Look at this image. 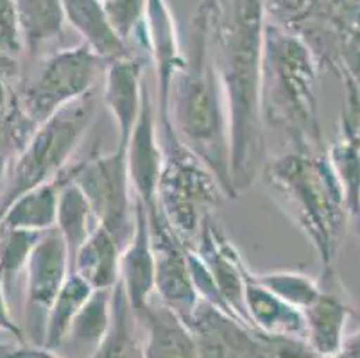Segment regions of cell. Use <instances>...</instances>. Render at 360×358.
Instances as JSON below:
<instances>
[{"label": "cell", "mask_w": 360, "mask_h": 358, "mask_svg": "<svg viewBox=\"0 0 360 358\" xmlns=\"http://www.w3.org/2000/svg\"><path fill=\"white\" fill-rule=\"evenodd\" d=\"M348 97L340 120V133L326 153L333 172L345 190L346 203L352 215L360 210V95L359 84L345 79Z\"/></svg>", "instance_id": "e0dca14e"}, {"label": "cell", "mask_w": 360, "mask_h": 358, "mask_svg": "<svg viewBox=\"0 0 360 358\" xmlns=\"http://www.w3.org/2000/svg\"><path fill=\"white\" fill-rule=\"evenodd\" d=\"M99 88L81 95L36 127L29 142L9 165L0 190V217L16 197L51 181L70 165L72 154L83 142L97 113Z\"/></svg>", "instance_id": "8992f818"}, {"label": "cell", "mask_w": 360, "mask_h": 358, "mask_svg": "<svg viewBox=\"0 0 360 358\" xmlns=\"http://www.w3.org/2000/svg\"><path fill=\"white\" fill-rule=\"evenodd\" d=\"M99 224L88 206L86 199L81 193V190L70 181L61 188L60 201H58V215H56V228L60 229L65 244L68 249V258H70V267L74 262V256L77 249L84 244L94 228Z\"/></svg>", "instance_id": "83f0119b"}, {"label": "cell", "mask_w": 360, "mask_h": 358, "mask_svg": "<svg viewBox=\"0 0 360 358\" xmlns=\"http://www.w3.org/2000/svg\"><path fill=\"white\" fill-rule=\"evenodd\" d=\"M185 323L194 337L198 357H316L307 343L267 337L208 301L199 300L194 312Z\"/></svg>", "instance_id": "ba28073f"}, {"label": "cell", "mask_w": 360, "mask_h": 358, "mask_svg": "<svg viewBox=\"0 0 360 358\" xmlns=\"http://www.w3.org/2000/svg\"><path fill=\"white\" fill-rule=\"evenodd\" d=\"M122 280L129 303L142 324V315L155 295V252L150 244L149 215L142 199L135 196V222L120 258Z\"/></svg>", "instance_id": "9a60e30c"}, {"label": "cell", "mask_w": 360, "mask_h": 358, "mask_svg": "<svg viewBox=\"0 0 360 358\" xmlns=\"http://www.w3.org/2000/svg\"><path fill=\"white\" fill-rule=\"evenodd\" d=\"M339 357H360V331L342 340Z\"/></svg>", "instance_id": "836d02e7"}, {"label": "cell", "mask_w": 360, "mask_h": 358, "mask_svg": "<svg viewBox=\"0 0 360 358\" xmlns=\"http://www.w3.org/2000/svg\"><path fill=\"white\" fill-rule=\"evenodd\" d=\"M359 219H360V210H359Z\"/></svg>", "instance_id": "e575fe53"}, {"label": "cell", "mask_w": 360, "mask_h": 358, "mask_svg": "<svg viewBox=\"0 0 360 358\" xmlns=\"http://www.w3.org/2000/svg\"><path fill=\"white\" fill-rule=\"evenodd\" d=\"M317 59L309 45L265 20L260 72V115L265 138L285 149L325 153L317 110Z\"/></svg>", "instance_id": "3957f363"}, {"label": "cell", "mask_w": 360, "mask_h": 358, "mask_svg": "<svg viewBox=\"0 0 360 358\" xmlns=\"http://www.w3.org/2000/svg\"><path fill=\"white\" fill-rule=\"evenodd\" d=\"M91 292H94V287L84 280L83 276L74 271L68 272L67 280L61 285L60 292H58L51 308H49L41 347L54 353L56 357H60L58 351H60L61 344L67 337L68 328H70L77 312L86 303Z\"/></svg>", "instance_id": "4316f807"}, {"label": "cell", "mask_w": 360, "mask_h": 358, "mask_svg": "<svg viewBox=\"0 0 360 358\" xmlns=\"http://www.w3.org/2000/svg\"><path fill=\"white\" fill-rule=\"evenodd\" d=\"M319 294L303 310L307 323V343L316 357H339L345 340V324L355 314L348 294L340 285L335 269L323 271Z\"/></svg>", "instance_id": "4fadbf2b"}, {"label": "cell", "mask_w": 360, "mask_h": 358, "mask_svg": "<svg viewBox=\"0 0 360 358\" xmlns=\"http://www.w3.org/2000/svg\"><path fill=\"white\" fill-rule=\"evenodd\" d=\"M72 165L51 181L38 185L18 196L0 217V229L47 231L56 226L61 188L70 181Z\"/></svg>", "instance_id": "44dd1931"}, {"label": "cell", "mask_w": 360, "mask_h": 358, "mask_svg": "<svg viewBox=\"0 0 360 358\" xmlns=\"http://www.w3.org/2000/svg\"><path fill=\"white\" fill-rule=\"evenodd\" d=\"M244 276V305L251 326L267 337L307 343V323L303 312L258 283L248 265Z\"/></svg>", "instance_id": "ac0fdd59"}, {"label": "cell", "mask_w": 360, "mask_h": 358, "mask_svg": "<svg viewBox=\"0 0 360 358\" xmlns=\"http://www.w3.org/2000/svg\"><path fill=\"white\" fill-rule=\"evenodd\" d=\"M158 126L160 122L158 117H156L153 95L146 84L140 117L133 131H131L129 142L126 146V160L131 188L139 199H142L147 212L158 208L156 190H158V179L163 163V149Z\"/></svg>", "instance_id": "7c38bea8"}, {"label": "cell", "mask_w": 360, "mask_h": 358, "mask_svg": "<svg viewBox=\"0 0 360 358\" xmlns=\"http://www.w3.org/2000/svg\"><path fill=\"white\" fill-rule=\"evenodd\" d=\"M111 288H94L91 295L72 321L60 351L67 357H96L110 328Z\"/></svg>", "instance_id": "d4e9b609"}, {"label": "cell", "mask_w": 360, "mask_h": 358, "mask_svg": "<svg viewBox=\"0 0 360 358\" xmlns=\"http://www.w3.org/2000/svg\"><path fill=\"white\" fill-rule=\"evenodd\" d=\"M72 183L81 190L97 222L110 229L124 245L129 241V193L126 149L117 147L110 154H96L72 165Z\"/></svg>", "instance_id": "9c48e42d"}, {"label": "cell", "mask_w": 360, "mask_h": 358, "mask_svg": "<svg viewBox=\"0 0 360 358\" xmlns=\"http://www.w3.org/2000/svg\"><path fill=\"white\" fill-rule=\"evenodd\" d=\"M140 321L131 307L122 280L111 287V315L106 339L96 357L135 358L143 357V343L139 337Z\"/></svg>", "instance_id": "484cf974"}, {"label": "cell", "mask_w": 360, "mask_h": 358, "mask_svg": "<svg viewBox=\"0 0 360 358\" xmlns=\"http://www.w3.org/2000/svg\"><path fill=\"white\" fill-rule=\"evenodd\" d=\"M0 330L9 333L11 337H15L16 340L20 343H25V333L22 331V328L18 326L15 319L11 317V312H9L8 305V290L4 287V280L0 276Z\"/></svg>", "instance_id": "1f68e13d"}, {"label": "cell", "mask_w": 360, "mask_h": 358, "mask_svg": "<svg viewBox=\"0 0 360 358\" xmlns=\"http://www.w3.org/2000/svg\"><path fill=\"white\" fill-rule=\"evenodd\" d=\"M260 172L281 210L317 249L323 271L333 269L349 210L326 153L281 151Z\"/></svg>", "instance_id": "277c9868"}, {"label": "cell", "mask_w": 360, "mask_h": 358, "mask_svg": "<svg viewBox=\"0 0 360 358\" xmlns=\"http://www.w3.org/2000/svg\"><path fill=\"white\" fill-rule=\"evenodd\" d=\"M178 138L217 176L230 199H237L231 181L230 124L224 90L212 52L208 20L198 6L191 24L183 63L172 75L167 97V118Z\"/></svg>", "instance_id": "7a4b0ae2"}, {"label": "cell", "mask_w": 360, "mask_h": 358, "mask_svg": "<svg viewBox=\"0 0 360 358\" xmlns=\"http://www.w3.org/2000/svg\"><path fill=\"white\" fill-rule=\"evenodd\" d=\"M61 6L65 20L106 63L135 54L111 27L103 0H61Z\"/></svg>", "instance_id": "7402d4cb"}, {"label": "cell", "mask_w": 360, "mask_h": 358, "mask_svg": "<svg viewBox=\"0 0 360 358\" xmlns=\"http://www.w3.org/2000/svg\"><path fill=\"white\" fill-rule=\"evenodd\" d=\"M106 65L83 39L25 63L16 94L29 122L38 127L65 104L99 88Z\"/></svg>", "instance_id": "52a82bcc"}, {"label": "cell", "mask_w": 360, "mask_h": 358, "mask_svg": "<svg viewBox=\"0 0 360 358\" xmlns=\"http://www.w3.org/2000/svg\"><path fill=\"white\" fill-rule=\"evenodd\" d=\"M201 6L228 110L231 181L240 196L265 162L267 138L260 115L264 4L262 0H202Z\"/></svg>", "instance_id": "6da1fadb"}, {"label": "cell", "mask_w": 360, "mask_h": 358, "mask_svg": "<svg viewBox=\"0 0 360 358\" xmlns=\"http://www.w3.org/2000/svg\"><path fill=\"white\" fill-rule=\"evenodd\" d=\"M4 357H24V358H31V357H38V358H54L56 354L47 351L45 347H31L27 346L25 343H16V344H0V358Z\"/></svg>", "instance_id": "d6a6232c"}, {"label": "cell", "mask_w": 360, "mask_h": 358, "mask_svg": "<svg viewBox=\"0 0 360 358\" xmlns=\"http://www.w3.org/2000/svg\"><path fill=\"white\" fill-rule=\"evenodd\" d=\"M27 272V317L32 344L41 347L49 308L70 272V258L60 229L51 228L40 235L25 262Z\"/></svg>", "instance_id": "30bf717a"}, {"label": "cell", "mask_w": 360, "mask_h": 358, "mask_svg": "<svg viewBox=\"0 0 360 358\" xmlns=\"http://www.w3.org/2000/svg\"><path fill=\"white\" fill-rule=\"evenodd\" d=\"M25 61L15 0H0V75L18 84Z\"/></svg>", "instance_id": "f1b7e54d"}, {"label": "cell", "mask_w": 360, "mask_h": 358, "mask_svg": "<svg viewBox=\"0 0 360 358\" xmlns=\"http://www.w3.org/2000/svg\"><path fill=\"white\" fill-rule=\"evenodd\" d=\"M163 163L156 190V205L169 228L188 248L198 241L206 217L221 208L230 196L201 158L163 124Z\"/></svg>", "instance_id": "5b68a950"}, {"label": "cell", "mask_w": 360, "mask_h": 358, "mask_svg": "<svg viewBox=\"0 0 360 358\" xmlns=\"http://www.w3.org/2000/svg\"><path fill=\"white\" fill-rule=\"evenodd\" d=\"M142 61L135 54L106 65L103 77V101L111 111L119 129V146L126 149L131 131L140 117L146 90Z\"/></svg>", "instance_id": "2e32d148"}, {"label": "cell", "mask_w": 360, "mask_h": 358, "mask_svg": "<svg viewBox=\"0 0 360 358\" xmlns=\"http://www.w3.org/2000/svg\"><path fill=\"white\" fill-rule=\"evenodd\" d=\"M111 27L124 44L139 45L149 54L146 36V0H103Z\"/></svg>", "instance_id": "4dcf8cb0"}, {"label": "cell", "mask_w": 360, "mask_h": 358, "mask_svg": "<svg viewBox=\"0 0 360 358\" xmlns=\"http://www.w3.org/2000/svg\"><path fill=\"white\" fill-rule=\"evenodd\" d=\"M126 245L103 224H97L77 249L70 271L83 276L94 288H111L120 278V258Z\"/></svg>", "instance_id": "603a6c76"}, {"label": "cell", "mask_w": 360, "mask_h": 358, "mask_svg": "<svg viewBox=\"0 0 360 358\" xmlns=\"http://www.w3.org/2000/svg\"><path fill=\"white\" fill-rule=\"evenodd\" d=\"M146 36L149 56H153L158 74V122L167 118V97L174 72L183 63L174 18L170 15L167 0H146Z\"/></svg>", "instance_id": "d6986e66"}, {"label": "cell", "mask_w": 360, "mask_h": 358, "mask_svg": "<svg viewBox=\"0 0 360 358\" xmlns=\"http://www.w3.org/2000/svg\"><path fill=\"white\" fill-rule=\"evenodd\" d=\"M147 215L155 252V294L186 321L199 303L186 260V245L172 233L158 208L147 212Z\"/></svg>", "instance_id": "8fae6325"}, {"label": "cell", "mask_w": 360, "mask_h": 358, "mask_svg": "<svg viewBox=\"0 0 360 358\" xmlns=\"http://www.w3.org/2000/svg\"><path fill=\"white\" fill-rule=\"evenodd\" d=\"M194 249L205 262L206 269L210 272L212 280H214L215 287H217L219 294L222 295L228 308L237 315L238 319L250 324L244 305L245 264L237 249L233 248V244L214 224L212 215L206 217L205 222H202Z\"/></svg>", "instance_id": "5bb4252c"}, {"label": "cell", "mask_w": 360, "mask_h": 358, "mask_svg": "<svg viewBox=\"0 0 360 358\" xmlns=\"http://www.w3.org/2000/svg\"><path fill=\"white\" fill-rule=\"evenodd\" d=\"M147 330L143 357L147 358H194L198 357L194 337L185 321L158 295H153L142 315Z\"/></svg>", "instance_id": "ffe728a7"}, {"label": "cell", "mask_w": 360, "mask_h": 358, "mask_svg": "<svg viewBox=\"0 0 360 358\" xmlns=\"http://www.w3.org/2000/svg\"><path fill=\"white\" fill-rule=\"evenodd\" d=\"M253 278L301 312L319 294V281L297 271H273L260 274L253 272Z\"/></svg>", "instance_id": "f546056e"}, {"label": "cell", "mask_w": 360, "mask_h": 358, "mask_svg": "<svg viewBox=\"0 0 360 358\" xmlns=\"http://www.w3.org/2000/svg\"><path fill=\"white\" fill-rule=\"evenodd\" d=\"M25 49V63L44 56L63 38L65 13L61 0H15Z\"/></svg>", "instance_id": "cb8c5ba5"}]
</instances>
